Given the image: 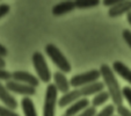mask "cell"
Returning <instances> with one entry per match:
<instances>
[{"label": "cell", "instance_id": "f1b7e54d", "mask_svg": "<svg viewBox=\"0 0 131 116\" xmlns=\"http://www.w3.org/2000/svg\"><path fill=\"white\" fill-rule=\"evenodd\" d=\"M126 20H128V22H129V25L131 26V12H129L128 14H126Z\"/></svg>", "mask_w": 131, "mask_h": 116}, {"label": "cell", "instance_id": "cb8c5ba5", "mask_svg": "<svg viewBox=\"0 0 131 116\" xmlns=\"http://www.w3.org/2000/svg\"><path fill=\"white\" fill-rule=\"evenodd\" d=\"M116 111L118 113V116H131V110H129V109L126 108V107H124L123 104L117 107Z\"/></svg>", "mask_w": 131, "mask_h": 116}, {"label": "cell", "instance_id": "4316f807", "mask_svg": "<svg viewBox=\"0 0 131 116\" xmlns=\"http://www.w3.org/2000/svg\"><path fill=\"white\" fill-rule=\"evenodd\" d=\"M8 55V51H7V48H5V45H3L0 43V56L1 57H6Z\"/></svg>", "mask_w": 131, "mask_h": 116}, {"label": "cell", "instance_id": "7402d4cb", "mask_svg": "<svg viewBox=\"0 0 131 116\" xmlns=\"http://www.w3.org/2000/svg\"><path fill=\"white\" fill-rule=\"evenodd\" d=\"M0 80H5L6 82L12 80V73L5 69H0Z\"/></svg>", "mask_w": 131, "mask_h": 116}, {"label": "cell", "instance_id": "83f0119b", "mask_svg": "<svg viewBox=\"0 0 131 116\" xmlns=\"http://www.w3.org/2000/svg\"><path fill=\"white\" fill-rule=\"evenodd\" d=\"M6 66V60L4 59V57L0 56V69H5Z\"/></svg>", "mask_w": 131, "mask_h": 116}, {"label": "cell", "instance_id": "9c48e42d", "mask_svg": "<svg viewBox=\"0 0 131 116\" xmlns=\"http://www.w3.org/2000/svg\"><path fill=\"white\" fill-rule=\"evenodd\" d=\"M0 101L5 104V107H7L9 109L15 110L17 108L16 99L10 94V92L7 89V87L4 84H1V82H0Z\"/></svg>", "mask_w": 131, "mask_h": 116}, {"label": "cell", "instance_id": "277c9868", "mask_svg": "<svg viewBox=\"0 0 131 116\" xmlns=\"http://www.w3.org/2000/svg\"><path fill=\"white\" fill-rule=\"evenodd\" d=\"M31 59H32L34 69L37 73V78L43 82H50V80H51V72H50V69L48 66V63L45 60L43 54L40 51H35L32 54Z\"/></svg>", "mask_w": 131, "mask_h": 116}, {"label": "cell", "instance_id": "5b68a950", "mask_svg": "<svg viewBox=\"0 0 131 116\" xmlns=\"http://www.w3.org/2000/svg\"><path fill=\"white\" fill-rule=\"evenodd\" d=\"M100 77H101L100 70H91V71L73 76L70 80V85L75 87V88H79V87H84L87 86V85L97 82Z\"/></svg>", "mask_w": 131, "mask_h": 116}, {"label": "cell", "instance_id": "3957f363", "mask_svg": "<svg viewBox=\"0 0 131 116\" xmlns=\"http://www.w3.org/2000/svg\"><path fill=\"white\" fill-rule=\"evenodd\" d=\"M45 52L50 57V59L56 64V66L60 70V72H63V73L71 72V64L65 57V55L59 50V48H57L52 43H49L45 45Z\"/></svg>", "mask_w": 131, "mask_h": 116}, {"label": "cell", "instance_id": "d4e9b609", "mask_svg": "<svg viewBox=\"0 0 131 116\" xmlns=\"http://www.w3.org/2000/svg\"><path fill=\"white\" fill-rule=\"evenodd\" d=\"M9 10H10L9 5H7V4H0V19L4 17L5 15H7L9 13Z\"/></svg>", "mask_w": 131, "mask_h": 116}, {"label": "cell", "instance_id": "484cf974", "mask_svg": "<svg viewBox=\"0 0 131 116\" xmlns=\"http://www.w3.org/2000/svg\"><path fill=\"white\" fill-rule=\"evenodd\" d=\"M119 1H121V0H103L102 4H103L104 6H107V7L111 8V7H114L115 5H117Z\"/></svg>", "mask_w": 131, "mask_h": 116}, {"label": "cell", "instance_id": "44dd1931", "mask_svg": "<svg viewBox=\"0 0 131 116\" xmlns=\"http://www.w3.org/2000/svg\"><path fill=\"white\" fill-rule=\"evenodd\" d=\"M122 95H123V99H125L128 101L129 106L131 107V87L125 86L122 88Z\"/></svg>", "mask_w": 131, "mask_h": 116}, {"label": "cell", "instance_id": "7c38bea8", "mask_svg": "<svg viewBox=\"0 0 131 116\" xmlns=\"http://www.w3.org/2000/svg\"><path fill=\"white\" fill-rule=\"evenodd\" d=\"M53 79H54V86L57 88L58 92L63 93V95L70 92V80H67L66 76H65L63 72L58 71L53 74Z\"/></svg>", "mask_w": 131, "mask_h": 116}, {"label": "cell", "instance_id": "4fadbf2b", "mask_svg": "<svg viewBox=\"0 0 131 116\" xmlns=\"http://www.w3.org/2000/svg\"><path fill=\"white\" fill-rule=\"evenodd\" d=\"M113 71L115 73H117L118 76H121L125 81H128L131 85V69H129L123 62L121 60H116L113 63Z\"/></svg>", "mask_w": 131, "mask_h": 116}, {"label": "cell", "instance_id": "f546056e", "mask_svg": "<svg viewBox=\"0 0 131 116\" xmlns=\"http://www.w3.org/2000/svg\"><path fill=\"white\" fill-rule=\"evenodd\" d=\"M63 116H65V115H63Z\"/></svg>", "mask_w": 131, "mask_h": 116}, {"label": "cell", "instance_id": "ba28073f", "mask_svg": "<svg viewBox=\"0 0 131 116\" xmlns=\"http://www.w3.org/2000/svg\"><path fill=\"white\" fill-rule=\"evenodd\" d=\"M12 80L29 85V86L35 87V88L40 85V79L36 76H34V74L27 71H14L12 73Z\"/></svg>", "mask_w": 131, "mask_h": 116}, {"label": "cell", "instance_id": "5bb4252c", "mask_svg": "<svg viewBox=\"0 0 131 116\" xmlns=\"http://www.w3.org/2000/svg\"><path fill=\"white\" fill-rule=\"evenodd\" d=\"M74 9H75L74 1H63V3H58L57 5L52 7V14L54 16H60V15L67 14Z\"/></svg>", "mask_w": 131, "mask_h": 116}, {"label": "cell", "instance_id": "6da1fadb", "mask_svg": "<svg viewBox=\"0 0 131 116\" xmlns=\"http://www.w3.org/2000/svg\"><path fill=\"white\" fill-rule=\"evenodd\" d=\"M100 73L103 79V84L104 86L108 89V93L110 95V99L114 103V106H122L123 103V95H122V89L119 87V84L116 79L115 72L113 71L109 65L107 64H102L100 66Z\"/></svg>", "mask_w": 131, "mask_h": 116}, {"label": "cell", "instance_id": "ffe728a7", "mask_svg": "<svg viewBox=\"0 0 131 116\" xmlns=\"http://www.w3.org/2000/svg\"><path fill=\"white\" fill-rule=\"evenodd\" d=\"M96 108L93 106H89L88 108H86L85 110H82L80 114H78L77 116H95L96 115Z\"/></svg>", "mask_w": 131, "mask_h": 116}, {"label": "cell", "instance_id": "8992f818", "mask_svg": "<svg viewBox=\"0 0 131 116\" xmlns=\"http://www.w3.org/2000/svg\"><path fill=\"white\" fill-rule=\"evenodd\" d=\"M58 103V91L53 84L48 85L44 96L43 116H54L56 104Z\"/></svg>", "mask_w": 131, "mask_h": 116}, {"label": "cell", "instance_id": "7a4b0ae2", "mask_svg": "<svg viewBox=\"0 0 131 116\" xmlns=\"http://www.w3.org/2000/svg\"><path fill=\"white\" fill-rule=\"evenodd\" d=\"M103 88H104V84L101 81H97V82H94V84L87 85V86L75 88L73 91H70L69 93L64 94L58 100V106L62 107V108L63 107L70 106L73 102L78 101L80 99H84V98H87V96L92 95V94H97L99 92L103 91Z\"/></svg>", "mask_w": 131, "mask_h": 116}, {"label": "cell", "instance_id": "d6986e66", "mask_svg": "<svg viewBox=\"0 0 131 116\" xmlns=\"http://www.w3.org/2000/svg\"><path fill=\"white\" fill-rule=\"evenodd\" d=\"M0 116H20V115L17 113H15L13 109H9L4 106H0Z\"/></svg>", "mask_w": 131, "mask_h": 116}, {"label": "cell", "instance_id": "8fae6325", "mask_svg": "<svg viewBox=\"0 0 131 116\" xmlns=\"http://www.w3.org/2000/svg\"><path fill=\"white\" fill-rule=\"evenodd\" d=\"M129 12H131V1L130 0H121L117 5L109 8L108 15L110 17H117L125 14V13L128 14Z\"/></svg>", "mask_w": 131, "mask_h": 116}, {"label": "cell", "instance_id": "2e32d148", "mask_svg": "<svg viewBox=\"0 0 131 116\" xmlns=\"http://www.w3.org/2000/svg\"><path fill=\"white\" fill-rule=\"evenodd\" d=\"M109 99H110L109 93L103 89V91L99 92L97 94L94 95V98H93V100H92V106L95 107V108H96V107H100V106H102V104L107 103Z\"/></svg>", "mask_w": 131, "mask_h": 116}, {"label": "cell", "instance_id": "52a82bcc", "mask_svg": "<svg viewBox=\"0 0 131 116\" xmlns=\"http://www.w3.org/2000/svg\"><path fill=\"white\" fill-rule=\"evenodd\" d=\"M5 86L7 87V89L10 93H16V94H20V95H23V96H31V95L36 94L35 87L22 84V82L15 81V80H9V81H7Z\"/></svg>", "mask_w": 131, "mask_h": 116}, {"label": "cell", "instance_id": "e0dca14e", "mask_svg": "<svg viewBox=\"0 0 131 116\" xmlns=\"http://www.w3.org/2000/svg\"><path fill=\"white\" fill-rule=\"evenodd\" d=\"M74 4H75V8L84 9V8L96 7L99 6L100 1L99 0H77V1H74Z\"/></svg>", "mask_w": 131, "mask_h": 116}, {"label": "cell", "instance_id": "9a60e30c", "mask_svg": "<svg viewBox=\"0 0 131 116\" xmlns=\"http://www.w3.org/2000/svg\"><path fill=\"white\" fill-rule=\"evenodd\" d=\"M21 107L25 116H37V111L35 108V103L30 96H23L21 100Z\"/></svg>", "mask_w": 131, "mask_h": 116}, {"label": "cell", "instance_id": "603a6c76", "mask_svg": "<svg viewBox=\"0 0 131 116\" xmlns=\"http://www.w3.org/2000/svg\"><path fill=\"white\" fill-rule=\"evenodd\" d=\"M122 36H123L125 43L129 45V48L131 49V30L130 29H124L122 31Z\"/></svg>", "mask_w": 131, "mask_h": 116}, {"label": "cell", "instance_id": "ac0fdd59", "mask_svg": "<svg viewBox=\"0 0 131 116\" xmlns=\"http://www.w3.org/2000/svg\"><path fill=\"white\" fill-rule=\"evenodd\" d=\"M114 114H115V106L114 104H108L101 111L96 113L95 116H114Z\"/></svg>", "mask_w": 131, "mask_h": 116}, {"label": "cell", "instance_id": "30bf717a", "mask_svg": "<svg viewBox=\"0 0 131 116\" xmlns=\"http://www.w3.org/2000/svg\"><path fill=\"white\" fill-rule=\"evenodd\" d=\"M89 100L87 98H84V99H80L78 101L73 102L72 104H70L67 107L66 111H65V116H77L78 114H80L82 110H85L86 108L89 107Z\"/></svg>", "mask_w": 131, "mask_h": 116}]
</instances>
